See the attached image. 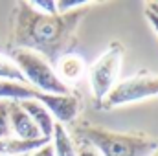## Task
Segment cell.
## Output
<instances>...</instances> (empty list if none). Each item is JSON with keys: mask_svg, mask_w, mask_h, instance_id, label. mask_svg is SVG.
<instances>
[{"mask_svg": "<svg viewBox=\"0 0 158 156\" xmlns=\"http://www.w3.org/2000/svg\"><path fill=\"white\" fill-rule=\"evenodd\" d=\"M86 9H77L72 13L44 15L35 11L30 2H19L11 15V48L28 50L39 53L52 66L68 55L76 46V31Z\"/></svg>", "mask_w": 158, "mask_h": 156, "instance_id": "obj_1", "label": "cell"}, {"mask_svg": "<svg viewBox=\"0 0 158 156\" xmlns=\"http://www.w3.org/2000/svg\"><path fill=\"white\" fill-rule=\"evenodd\" d=\"M77 134L99 156H153L158 151V140L145 134L112 132L96 125H81Z\"/></svg>", "mask_w": 158, "mask_h": 156, "instance_id": "obj_2", "label": "cell"}, {"mask_svg": "<svg viewBox=\"0 0 158 156\" xmlns=\"http://www.w3.org/2000/svg\"><path fill=\"white\" fill-rule=\"evenodd\" d=\"M9 61L19 68L26 83L44 94H57V96H68L72 94L70 86H66L61 79L57 77L53 66L40 57L39 53L20 50V48H11L9 50Z\"/></svg>", "mask_w": 158, "mask_h": 156, "instance_id": "obj_3", "label": "cell"}, {"mask_svg": "<svg viewBox=\"0 0 158 156\" xmlns=\"http://www.w3.org/2000/svg\"><path fill=\"white\" fill-rule=\"evenodd\" d=\"M158 96V76L149 72H140L132 77H127L116 83V86L105 96L99 103L103 109H116L123 105H131L136 101H143Z\"/></svg>", "mask_w": 158, "mask_h": 156, "instance_id": "obj_4", "label": "cell"}, {"mask_svg": "<svg viewBox=\"0 0 158 156\" xmlns=\"http://www.w3.org/2000/svg\"><path fill=\"white\" fill-rule=\"evenodd\" d=\"M121 59H123V48L119 42H112L107 51L99 55V59L90 66L88 77H90V90L92 96L96 97L98 105L105 99V96L116 86L119 77V68H121Z\"/></svg>", "mask_w": 158, "mask_h": 156, "instance_id": "obj_5", "label": "cell"}, {"mask_svg": "<svg viewBox=\"0 0 158 156\" xmlns=\"http://www.w3.org/2000/svg\"><path fill=\"white\" fill-rule=\"evenodd\" d=\"M7 116H9L11 134H15L19 140H39V138H42L37 125L33 123V119L22 110V107L19 103L7 101Z\"/></svg>", "mask_w": 158, "mask_h": 156, "instance_id": "obj_6", "label": "cell"}, {"mask_svg": "<svg viewBox=\"0 0 158 156\" xmlns=\"http://www.w3.org/2000/svg\"><path fill=\"white\" fill-rule=\"evenodd\" d=\"M19 105L22 107V110H24L28 116L33 119V123H35V125H37V129H39L40 136H42V138L52 140V132H53L55 119H53V116L50 114V110H48L42 103L35 101V99L20 101Z\"/></svg>", "mask_w": 158, "mask_h": 156, "instance_id": "obj_7", "label": "cell"}, {"mask_svg": "<svg viewBox=\"0 0 158 156\" xmlns=\"http://www.w3.org/2000/svg\"><path fill=\"white\" fill-rule=\"evenodd\" d=\"M53 70H55L57 77L68 86V84H76L85 76V63L81 57L74 55V53H68L55 63Z\"/></svg>", "mask_w": 158, "mask_h": 156, "instance_id": "obj_8", "label": "cell"}, {"mask_svg": "<svg viewBox=\"0 0 158 156\" xmlns=\"http://www.w3.org/2000/svg\"><path fill=\"white\" fill-rule=\"evenodd\" d=\"M46 143H50L48 138H39V140L4 138V140H0V156H22L46 145Z\"/></svg>", "mask_w": 158, "mask_h": 156, "instance_id": "obj_9", "label": "cell"}, {"mask_svg": "<svg viewBox=\"0 0 158 156\" xmlns=\"http://www.w3.org/2000/svg\"><path fill=\"white\" fill-rule=\"evenodd\" d=\"M52 147H53V156H77V151L74 147V142L72 138L68 136L64 125L57 123L53 125V132H52Z\"/></svg>", "mask_w": 158, "mask_h": 156, "instance_id": "obj_10", "label": "cell"}, {"mask_svg": "<svg viewBox=\"0 0 158 156\" xmlns=\"http://www.w3.org/2000/svg\"><path fill=\"white\" fill-rule=\"evenodd\" d=\"M0 79L26 83V79L22 77V74L19 72V68H17L9 59H6V57H0Z\"/></svg>", "mask_w": 158, "mask_h": 156, "instance_id": "obj_11", "label": "cell"}, {"mask_svg": "<svg viewBox=\"0 0 158 156\" xmlns=\"http://www.w3.org/2000/svg\"><path fill=\"white\" fill-rule=\"evenodd\" d=\"M90 4L92 2H88V0H55L57 13H72V11L83 9Z\"/></svg>", "mask_w": 158, "mask_h": 156, "instance_id": "obj_12", "label": "cell"}, {"mask_svg": "<svg viewBox=\"0 0 158 156\" xmlns=\"http://www.w3.org/2000/svg\"><path fill=\"white\" fill-rule=\"evenodd\" d=\"M11 138V127L7 116V101H0V140Z\"/></svg>", "mask_w": 158, "mask_h": 156, "instance_id": "obj_13", "label": "cell"}, {"mask_svg": "<svg viewBox=\"0 0 158 156\" xmlns=\"http://www.w3.org/2000/svg\"><path fill=\"white\" fill-rule=\"evenodd\" d=\"M30 6L44 15H57V7H55V0H35L30 2Z\"/></svg>", "mask_w": 158, "mask_h": 156, "instance_id": "obj_14", "label": "cell"}, {"mask_svg": "<svg viewBox=\"0 0 158 156\" xmlns=\"http://www.w3.org/2000/svg\"><path fill=\"white\" fill-rule=\"evenodd\" d=\"M28 156H53V147H52V143H46V145H42L39 149L28 153Z\"/></svg>", "mask_w": 158, "mask_h": 156, "instance_id": "obj_15", "label": "cell"}, {"mask_svg": "<svg viewBox=\"0 0 158 156\" xmlns=\"http://www.w3.org/2000/svg\"><path fill=\"white\" fill-rule=\"evenodd\" d=\"M145 18H147V22L153 26V30L156 31V35H158V17L155 15V13H151V11L145 9Z\"/></svg>", "mask_w": 158, "mask_h": 156, "instance_id": "obj_16", "label": "cell"}, {"mask_svg": "<svg viewBox=\"0 0 158 156\" xmlns=\"http://www.w3.org/2000/svg\"><path fill=\"white\" fill-rule=\"evenodd\" d=\"M77 156H99V154H98L92 147H88V145L85 143V145H83V147L77 151Z\"/></svg>", "mask_w": 158, "mask_h": 156, "instance_id": "obj_17", "label": "cell"}, {"mask_svg": "<svg viewBox=\"0 0 158 156\" xmlns=\"http://www.w3.org/2000/svg\"><path fill=\"white\" fill-rule=\"evenodd\" d=\"M145 9L151 11V13H155L158 17V2H147V4H145Z\"/></svg>", "mask_w": 158, "mask_h": 156, "instance_id": "obj_18", "label": "cell"}, {"mask_svg": "<svg viewBox=\"0 0 158 156\" xmlns=\"http://www.w3.org/2000/svg\"><path fill=\"white\" fill-rule=\"evenodd\" d=\"M153 156H158V151H156V153H155V154H153Z\"/></svg>", "mask_w": 158, "mask_h": 156, "instance_id": "obj_19", "label": "cell"}]
</instances>
